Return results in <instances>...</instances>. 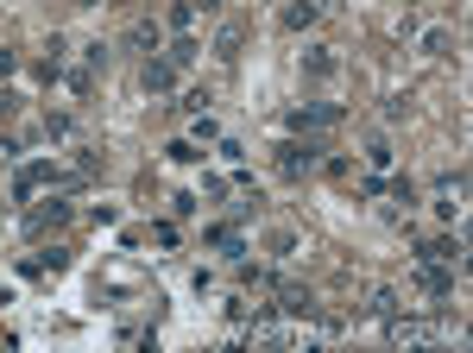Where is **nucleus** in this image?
Wrapping results in <instances>:
<instances>
[{
    "mask_svg": "<svg viewBox=\"0 0 473 353\" xmlns=\"http://www.w3.org/2000/svg\"><path fill=\"white\" fill-rule=\"evenodd\" d=\"M322 158H329V145H322L316 132H291V139L278 145V177H284V183H303V177L322 171Z\"/></svg>",
    "mask_w": 473,
    "mask_h": 353,
    "instance_id": "nucleus-1",
    "label": "nucleus"
},
{
    "mask_svg": "<svg viewBox=\"0 0 473 353\" xmlns=\"http://www.w3.org/2000/svg\"><path fill=\"white\" fill-rule=\"evenodd\" d=\"M385 341L391 348H436V341H448V322H423V316H385Z\"/></svg>",
    "mask_w": 473,
    "mask_h": 353,
    "instance_id": "nucleus-2",
    "label": "nucleus"
},
{
    "mask_svg": "<svg viewBox=\"0 0 473 353\" xmlns=\"http://www.w3.org/2000/svg\"><path fill=\"white\" fill-rule=\"evenodd\" d=\"M341 120H348L341 102H297V108L284 114V126H291V132H316V139H322V132H335Z\"/></svg>",
    "mask_w": 473,
    "mask_h": 353,
    "instance_id": "nucleus-3",
    "label": "nucleus"
},
{
    "mask_svg": "<svg viewBox=\"0 0 473 353\" xmlns=\"http://www.w3.org/2000/svg\"><path fill=\"white\" fill-rule=\"evenodd\" d=\"M429 209H436L442 221H461V209H468V171H461V164L429 183Z\"/></svg>",
    "mask_w": 473,
    "mask_h": 353,
    "instance_id": "nucleus-4",
    "label": "nucleus"
},
{
    "mask_svg": "<svg viewBox=\"0 0 473 353\" xmlns=\"http://www.w3.org/2000/svg\"><path fill=\"white\" fill-rule=\"evenodd\" d=\"M455 284H461V271L455 265H436V259H417V290L423 297H436V309L455 297Z\"/></svg>",
    "mask_w": 473,
    "mask_h": 353,
    "instance_id": "nucleus-5",
    "label": "nucleus"
},
{
    "mask_svg": "<svg viewBox=\"0 0 473 353\" xmlns=\"http://www.w3.org/2000/svg\"><path fill=\"white\" fill-rule=\"evenodd\" d=\"M335 70H341V51H335V44H303V51H297V76H303V83H329Z\"/></svg>",
    "mask_w": 473,
    "mask_h": 353,
    "instance_id": "nucleus-6",
    "label": "nucleus"
},
{
    "mask_svg": "<svg viewBox=\"0 0 473 353\" xmlns=\"http://www.w3.org/2000/svg\"><path fill=\"white\" fill-rule=\"evenodd\" d=\"M44 183H51V190H57V183H64V177H57V164H51V158H32V164H25V171H19V177H13V202H32V196H38V190H44Z\"/></svg>",
    "mask_w": 473,
    "mask_h": 353,
    "instance_id": "nucleus-7",
    "label": "nucleus"
},
{
    "mask_svg": "<svg viewBox=\"0 0 473 353\" xmlns=\"http://www.w3.org/2000/svg\"><path fill=\"white\" fill-rule=\"evenodd\" d=\"M417 259H436V265H455V271H468V240H461V234L423 240V246H417Z\"/></svg>",
    "mask_w": 473,
    "mask_h": 353,
    "instance_id": "nucleus-8",
    "label": "nucleus"
},
{
    "mask_svg": "<svg viewBox=\"0 0 473 353\" xmlns=\"http://www.w3.org/2000/svg\"><path fill=\"white\" fill-rule=\"evenodd\" d=\"M139 89H145V95H171V89H177V64H171V57H145V64H139Z\"/></svg>",
    "mask_w": 473,
    "mask_h": 353,
    "instance_id": "nucleus-9",
    "label": "nucleus"
},
{
    "mask_svg": "<svg viewBox=\"0 0 473 353\" xmlns=\"http://www.w3.org/2000/svg\"><path fill=\"white\" fill-rule=\"evenodd\" d=\"M70 221V202H64V190H51V202H38L32 215H25V234H51V228H64Z\"/></svg>",
    "mask_w": 473,
    "mask_h": 353,
    "instance_id": "nucleus-10",
    "label": "nucleus"
},
{
    "mask_svg": "<svg viewBox=\"0 0 473 353\" xmlns=\"http://www.w3.org/2000/svg\"><path fill=\"white\" fill-rule=\"evenodd\" d=\"M126 51H139V57H158V51H164V25H152V19H139V25L126 32Z\"/></svg>",
    "mask_w": 473,
    "mask_h": 353,
    "instance_id": "nucleus-11",
    "label": "nucleus"
},
{
    "mask_svg": "<svg viewBox=\"0 0 473 353\" xmlns=\"http://www.w3.org/2000/svg\"><path fill=\"white\" fill-rule=\"evenodd\" d=\"M398 309H404V297H398L391 284H372V290H366V316H372V322H385V316H398Z\"/></svg>",
    "mask_w": 473,
    "mask_h": 353,
    "instance_id": "nucleus-12",
    "label": "nucleus"
},
{
    "mask_svg": "<svg viewBox=\"0 0 473 353\" xmlns=\"http://www.w3.org/2000/svg\"><path fill=\"white\" fill-rule=\"evenodd\" d=\"M209 246H215V252H222V259H228V265H234V259H246V240H240V228L234 221H228V228H209Z\"/></svg>",
    "mask_w": 473,
    "mask_h": 353,
    "instance_id": "nucleus-13",
    "label": "nucleus"
},
{
    "mask_svg": "<svg viewBox=\"0 0 473 353\" xmlns=\"http://www.w3.org/2000/svg\"><path fill=\"white\" fill-rule=\"evenodd\" d=\"M240 44H246V25H240V19H228V25L215 32V44H209V51H215L222 64H234V57H240Z\"/></svg>",
    "mask_w": 473,
    "mask_h": 353,
    "instance_id": "nucleus-14",
    "label": "nucleus"
},
{
    "mask_svg": "<svg viewBox=\"0 0 473 353\" xmlns=\"http://www.w3.org/2000/svg\"><path fill=\"white\" fill-rule=\"evenodd\" d=\"M316 19H322V0H291L284 6V32H310Z\"/></svg>",
    "mask_w": 473,
    "mask_h": 353,
    "instance_id": "nucleus-15",
    "label": "nucleus"
},
{
    "mask_svg": "<svg viewBox=\"0 0 473 353\" xmlns=\"http://www.w3.org/2000/svg\"><path fill=\"white\" fill-rule=\"evenodd\" d=\"M278 316H310L316 309V297L310 290H297V284H278V303H271Z\"/></svg>",
    "mask_w": 473,
    "mask_h": 353,
    "instance_id": "nucleus-16",
    "label": "nucleus"
},
{
    "mask_svg": "<svg viewBox=\"0 0 473 353\" xmlns=\"http://www.w3.org/2000/svg\"><path fill=\"white\" fill-rule=\"evenodd\" d=\"M448 44H455L448 25H423V32H417V51H423V57H448Z\"/></svg>",
    "mask_w": 473,
    "mask_h": 353,
    "instance_id": "nucleus-17",
    "label": "nucleus"
},
{
    "mask_svg": "<svg viewBox=\"0 0 473 353\" xmlns=\"http://www.w3.org/2000/svg\"><path fill=\"white\" fill-rule=\"evenodd\" d=\"M164 57H171V64H177V70H190V64H196V57H202V44H196V38H190V32H177V38H171V44H164Z\"/></svg>",
    "mask_w": 473,
    "mask_h": 353,
    "instance_id": "nucleus-18",
    "label": "nucleus"
},
{
    "mask_svg": "<svg viewBox=\"0 0 473 353\" xmlns=\"http://www.w3.org/2000/svg\"><path fill=\"white\" fill-rule=\"evenodd\" d=\"M391 158H398V152H391V139H385V132H372V139H366V164H372V171H391Z\"/></svg>",
    "mask_w": 473,
    "mask_h": 353,
    "instance_id": "nucleus-19",
    "label": "nucleus"
},
{
    "mask_svg": "<svg viewBox=\"0 0 473 353\" xmlns=\"http://www.w3.org/2000/svg\"><path fill=\"white\" fill-rule=\"evenodd\" d=\"M108 57H114V51H108L102 38H89V44H83V70H89V76H102V70H108Z\"/></svg>",
    "mask_w": 473,
    "mask_h": 353,
    "instance_id": "nucleus-20",
    "label": "nucleus"
},
{
    "mask_svg": "<svg viewBox=\"0 0 473 353\" xmlns=\"http://www.w3.org/2000/svg\"><path fill=\"white\" fill-rule=\"evenodd\" d=\"M385 196H391V202H404V215H410V209H417V196H423V190H417V183H410V177H391V183H385Z\"/></svg>",
    "mask_w": 473,
    "mask_h": 353,
    "instance_id": "nucleus-21",
    "label": "nucleus"
},
{
    "mask_svg": "<svg viewBox=\"0 0 473 353\" xmlns=\"http://www.w3.org/2000/svg\"><path fill=\"white\" fill-rule=\"evenodd\" d=\"M190 139H196V145H215V139H222V126H215V114H209V108L190 120Z\"/></svg>",
    "mask_w": 473,
    "mask_h": 353,
    "instance_id": "nucleus-22",
    "label": "nucleus"
},
{
    "mask_svg": "<svg viewBox=\"0 0 473 353\" xmlns=\"http://www.w3.org/2000/svg\"><path fill=\"white\" fill-rule=\"evenodd\" d=\"M171 164H202V145L196 139H171Z\"/></svg>",
    "mask_w": 473,
    "mask_h": 353,
    "instance_id": "nucleus-23",
    "label": "nucleus"
},
{
    "mask_svg": "<svg viewBox=\"0 0 473 353\" xmlns=\"http://www.w3.org/2000/svg\"><path fill=\"white\" fill-rule=\"evenodd\" d=\"M38 132H44V139H70V132H76V120H70V114H44Z\"/></svg>",
    "mask_w": 473,
    "mask_h": 353,
    "instance_id": "nucleus-24",
    "label": "nucleus"
},
{
    "mask_svg": "<svg viewBox=\"0 0 473 353\" xmlns=\"http://www.w3.org/2000/svg\"><path fill=\"white\" fill-rule=\"evenodd\" d=\"M190 19H196V6H190V0H177V6L164 13V25H171V32H190Z\"/></svg>",
    "mask_w": 473,
    "mask_h": 353,
    "instance_id": "nucleus-25",
    "label": "nucleus"
},
{
    "mask_svg": "<svg viewBox=\"0 0 473 353\" xmlns=\"http://www.w3.org/2000/svg\"><path fill=\"white\" fill-rule=\"evenodd\" d=\"M64 83H70V95H76V102H89V95H95V76H89V70H70Z\"/></svg>",
    "mask_w": 473,
    "mask_h": 353,
    "instance_id": "nucleus-26",
    "label": "nucleus"
},
{
    "mask_svg": "<svg viewBox=\"0 0 473 353\" xmlns=\"http://www.w3.org/2000/svg\"><path fill=\"white\" fill-rule=\"evenodd\" d=\"M404 108H410V102H404V95H385V102H379V120H385V126H391V120H404Z\"/></svg>",
    "mask_w": 473,
    "mask_h": 353,
    "instance_id": "nucleus-27",
    "label": "nucleus"
},
{
    "mask_svg": "<svg viewBox=\"0 0 473 353\" xmlns=\"http://www.w3.org/2000/svg\"><path fill=\"white\" fill-rule=\"evenodd\" d=\"M271 252H278V259H297V234H291V228H278V234H271Z\"/></svg>",
    "mask_w": 473,
    "mask_h": 353,
    "instance_id": "nucleus-28",
    "label": "nucleus"
},
{
    "mask_svg": "<svg viewBox=\"0 0 473 353\" xmlns=\"http://www.w3.org/2000/svg\"><path fill=\"white\" fill-rule=\"evenodd\" d=\"M215 152H222V158H228V164H240V158H246V145H240V139H228V132H222V139H215Z\"/></svg>",
    "mask_w": 473,
    "mask_h": 353,
    "instance_id": "nucleus-29",
    "label": "nucleus"
},
{
    "mask_svg": "<svg viewBox=\"0 0 473 353\" xmlns=\"http://www.w3.org/2000/svg\"><path fill=\"white\" fill-rule=\"evenodd\" d=\"M209 102H215V95H209V89H183V108H190V114H202V108H209Z\"/></svg>",
    "mask_w": 473,
    "mask_h": 353,
    "instance_id": "nucleus-30",
    "label": "nucleus"
},
{
    "mask_svg": "<svg viewBox=\"0 0 473 353\" xmlns=\"http://www.w3.org/2000/svg\"><path fill=\"white\" fill-rule=\"evenodd\" d=\"M13 70H19V51H13V44H0V83H6Z\"/></svg>",
    "mask_w": 473,
    "mask_h": 353,
    "instance_id": "nucleus-31",
    "label": "nucleus"
},
{
    "mask_svg": "<svg viewBox=\"0 0 473 353\" xmlns=\"http://www.w3.org/2000/svg\"><path fill=\"white\" fill-rule=\"evenodd\" d=\"M0 164H19V139H6V132H0Z\"/></svg>",
    "mask_w": 473,
    "mask_h": 353,
    "instance_id": "nucleus-32",
    "label": "nucleus"
},
{
    "mask_svg": "<svg viewBox=\"0 0 473 353\" xmlns=\"http://www.w3.org/2000/svg\"><path fill=\"white\" fill-rule=\"evenodd\" d=\"M13 108H19V95H13V89L0 83V120H13Z\"/></svg>",
    "mask_w": 473,
    "mask_h": 353,
    "instance_id": "nucleus-33",
    "label": "nucleus"
},
{
    "mask_svg": "<svg viewBox=\"0 0 473 353\" xmlns=\"http://www.w3.org/2000/svg\"><path fill=\"white\" fill-rule=\"evenodd\" d=\"M190 6H196V13H209V6H222V0H190Z\"/></svg>",
    "mask_w": 473,
    "mask_h": 353,
    "instance_id": "nucleus-34",
    "label": "nucleus"
},
{
    "mask_svg": "<svg viewBox=\"0 0 473 353\" xmlns=\"http://www.w3.org/2000/svg\"><path fill=\"white\" fill-rule=\"evenodd\" d=\"M76 6H102V0H76Z\"/></svg>",
    "mask_w": 473,
    "mask_h": 353,
    "instance_id": "nucleus-35",
    "label": "nucleus"
},
{
    "mask_svg": "<svg viewBox=\"0 0 473 353\" xmlns=\"http://www.w3.org/2000/svg\"><path fill=\"white\" fill-rule=\"evenodd\" d=\"M404 6H423V0H404Z\"/></svg>",
    "mask_w": 473,
    "mask_h": 353,
    "instance_id": "nucleus-36",
    "label": "nucleus"
}]
</instances>
